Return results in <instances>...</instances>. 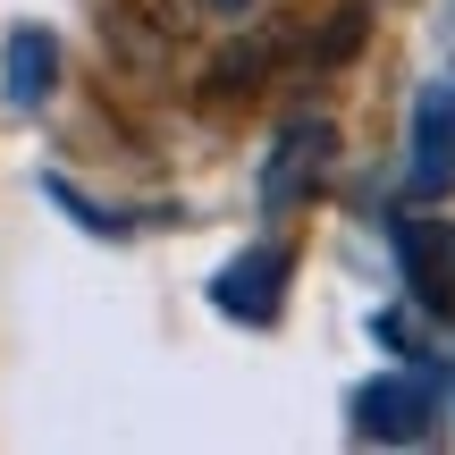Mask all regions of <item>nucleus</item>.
<instances>
[{"mask_svg":"<svg viewBox=\"0 0 455 455\" xmlns=\"http://www.w3.org/2000/svg\"><path fill=\"white\" fill-rule=\"evenodd\" d=\"M127 9L144 17L152 34H169V43H186V34H203V17H212L203 0H127Z\"/></svg>","mask_w":455,"mask_h":455,"instance_id":"7","label":"nucleus"},{"mask_svg":"<svg viewBox=\"0 0 455 455\" xmlns=\"http://www.w3.org/2000/svg\"><path fill=\"white\" fill-rule=\"evenodd\" d=\"M51 84H60V43H51L43 26H17L9 51H0V93H9L17 110H34V101H51Z\"/></svg>","mask_w":455,"mask_h":455,"instance_id":"4","label":"nucleus"},{"mask_svg":"<svg viewBox=\"0 0 455 455\" xmlns=\"http://www.w3.org/2000/svg\"><path fill=\"white\" fill-rule=\"evenodd\" d=\"M455 186V93H422L413 110V195Z\"/></svg>","mask_w":455,"mask_h":455,"instance_id":"3","label":"nucleus"},{"mask_svg":"<svg viewBox=\"0 0 455 455\" xmlns=\"http://www.w3.org/2000/svg\"><path fill=\"white\" fill-rule=\"evenodd\" d=\"M212 17H253V0H203Z\"/></svg>","mask_w":455,"mask_h":455,"instance_id":"8","label":"nucleus"},{"mask_svg":"<svg viewBox=\"0 0 455 455\" xmlns=\"http://www.w3.org/2000/svg\"><path fill=\"white\" fill-rule=\"evenodd\" d=\"M396 261H405L422 304H439V312L455 304V236L439 220H396Z\"/></svg>","mask_w":455,"mask_h":455,"instance_id":"2","label":"nucleus"},{"mask_svg":"<svg viewBox=\"0 0 455 455\" xmlns=\"http://www.w3.org/2000/svg\"><path fill=\"white\" fill-rule=\"evenodd\" d=\"M278 270H287V253H278V244H270V253H244L236 270L220 278V304H228V312H253V321H270V312H278Z\"/></svg>","mask_w":455,"mask_h":455,"instance_id":"5","label":"nucleus"},{"mask_svg":"<svg viewBox=\"0 0 455 455\" xmlns=\"http://www.w3.org/2000/svg\"><path fill=\"white\" fill-rule=\"evenodd\" d=\"M329 169H338V127H329V118H295V127L278 135L270 169H261V203H270V212H295V203H312L329 186Z\"/></svg>","mask_w":455,"mask_h":455,"instance_id":"1","label":"nucleus"},{"mask_svg":"<svg viewBox=\"0 0 455 455\" xmlns=\"http://www.w3.org/2000/svg\"><path fill=\"white\" fill-rule=\"evenodd\" d=\"M422 413H430V388H422V379H388V388L363 396V430H388V439H413Z\"/></svg>","mask_w":455,"mask_h":455,"instance_id":"6","label":"nucleus"}]
</instances>
